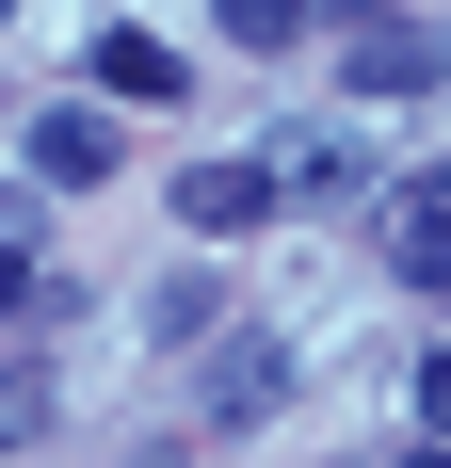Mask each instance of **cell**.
Wrapping results in <instances>:
<instances>
[{
	"label": "cell",
	"instance_id": "obj_1",
	"mask_svg": "<svg viewBox=\"0 0 451 468\" xmlns=\"http://www.w3.org/2000/svg\"><path fill=\"white\" fill-rule=\"evenodd\" d=\"M339 65H355V97H435V65H451V48H435V33H419L404 0H387V16H371V33H355V48H339Z\"/></svg>",
	"mask_w": 451,
	"mask_h": 468
},
{
	"label": "cell",
	"instance_id": "obj_2",
	"mask_svg": "<svg viewBox=\"0 0 451 468\" xmlns=\"http://www.w3.org/2000/svg\"><path fill=\"white\" fill-rule=\"evenodd\" d=\"M258 210H274V162H258V145H242V162H178V227H210V242H242Z\"/></svg>",
	"mask_w": 451,
	"mask_h": 468
},
{
	"label": "cell",
	"instance_id": "obj_3",
	"mask_svg": "<svg viewBox=\"0 0 451 468\" xmlns=\"http://www.w3.org/2000/svg\"><path fill=\"white\" fill-rule=\"evenodd\" d=\"M387 259H404V291H451V178H419L387 210Z\"/></svg>",
	"mask_w": 451,
	"mask_h": 468
},
{
	"label": "cell",
	"instance_id": "obj_4",
	"mask_svg": "<svg viewBox=\"0 0 451 468\" xmlns=\"http://www.w3.org/2000/svg\"><path fill=\"white\" fill-rule=\"evenodd\" d=\"M290 388V339H210V420H258Z\"/></svg>",
	"mask_w": 451,
	"mask_h": 468
},
{
	"label": "cell",
	"instance_id": "obj_5",
	"mask_svg": "<svg viewBox=\"0 0 451 468\" xmlns=\"http://www.w3.org/2000/svg\"><path fill=\"white\" fill-rule=\"evenodd\" d=\"M33 178L97 194V178H113V113H33Z\"/></svg>",
	"mask_w": 451,
	"mask_h": 468
},
{
	"label": "cell",
	"instance_id": "obj_6",
	"mask_svg": "<svg viewBox=\"0 0 451 468\" xmlns=\"http://www.w3.org/2000/svg\"><path fill=\"white\" fill-rule=\"evenodd\" d=\"M258 162H274V194H355V130H290Z\"/></svg>",
	"mask_w": 451,
	"mask_h": 468
},
{
	"label": "cell",
	"instance_id": "obj_7",
	"mask_svg": "<svg viewBox=\"0 0 451 468\" xmlns=\"http://www.w3.org/2000/svg\"><path fill=\"white\" fill-rule=\"evenodd\" d=\"M97 81H113V97H178V48H162V33H113V48H97Z\"/></svg>",
	"mask_w": 451,
	"mask_h": 468
},
{
	"label": "cell",
	"instance_id": "obj_8",
	"mask_svg": "<svg viewBox=\"0 0 451 468\" xmlns=\"http://www.w3.org/2000/svg\"><path fill=\"white\" fill-rule=\"evenodd\" d=\"M145 324H162V356H194V339H226V291H210V275H178Z\"/></svg>",
	"mask_w": 451,
	"mask_h": 468
},
{
	"label": "cell",
	"instance_id": "obj_9",
	"mask_svg": "<svg viewBox=\"0 0 451 468\" xmlns=\"http://www.w3.org/2000/svg\"><path fill=\"white\" fill-rule=\"evenodd\" d=\"M210 16H226V33H242V48H290V33H307V16H322V0H210Z\"/></svg>",
	"mask_w": 451,
	"mask_h": 468
},
{
	"label": "cell",
	"instance_id": "obj_10",
	"mask_svg": "<svg viewBox=\"0 0 451 468\" xmlns=\"http://www.w3.org/2000/svg\"><path fill=\"white\" fill-rule=\"evenodd\" d=\"M33 436H48V388H33V372H0V452H33Z\"/></svg>",
	"mask_w": 451,
	"mask_h": 468
},
{
	"label": "cell",
	"instance_id": "obj_11",
	"mask_svg": "<svg viewBox=\"0 0 451 468\" xmlns=\"http://www.w3.org/2000/svg\"><path fill=\"white\" fill-rule=\"evenodd\" d=\"M16 307H65V291H48L33 259H16V242H0V324H16Z\"/></svg>",
	"mask_w": 451,
	"mask_h": 468
},
{
	"label": "cell",
	"instance_id": "obj_12",
	"mask_svg": "<svg viewBox=\"0 0 451 468\" xmlns=\"http://www.w3.org/2000/svg\"><path fill=\"white\" fill-rule=\"evenodd\" d=\"M419 420H435V436H451V356H435V372H419Z\"/></svg>",
	"mask_w": 451,
	"mask_h": 468
},
{
	"label": "cell",
	"instance_id": "obj_13",
	"mask_svg": "<svg viewBox=\"0 0 451 468\" xmlns=\"http://www.w3.org/2000/svg\"><path fill=\"white\" fill-rule=\"evenodd\" d=\"M419 468H451V436H435V452H419Z\"/></svg>",
	"mask_w": 451,
	"mask_h": 468
},
{
	"label": "cell",
	"instance_id": "obj_14",
	"mask_svg": "<svg viewBox=\"0 0 451 468\" xmlns=\"http://www.w3.org/2000/svg\"><path fill=\"white\" fill-rule=\"evenodd\" d=\"M0 16H16V0H0Z\"/></svg>",
	"mask_w": 451,
	"mask_h": 468
},
{
	"label": "cell",
	"instance_id": "obj_15",
	"mask_svg": "<svg viewBox=\"0 0 451 468\" xmlns=\"http://www.w3.org/2000/svg\"><path fill=\"white\" fill-rule=\"evenodd\" d=\"M435 178H451V162H435Z\"/></svg>",
	"mask_w": 451,
	"mask_h": 468
}]
</instances>
